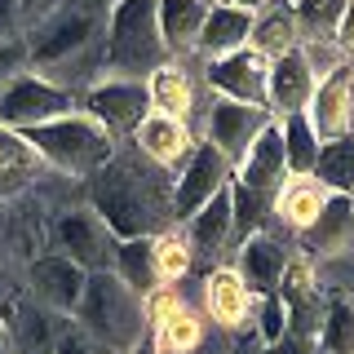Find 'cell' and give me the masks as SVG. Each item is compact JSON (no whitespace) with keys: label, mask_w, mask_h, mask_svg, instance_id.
Listing matches in <instances>:
<instances>
[{"label":"cell","mask_w":354,"mask_h":354,"mask_svg":"<svg viewBox=\"0 0 354 354\" xmlns=\"http://www.w3.org/2000/svg\"><path fill=\"white\" fill-rule=\"evenodd\" d=\"M169 62L173 58L160 36L155 0H115L106 18L102 71H111V80H147Z\"/></svg>","instance_id":"3"},{"label":"cell","mask_w":354,"mask_h":354,"mask_svg":"<svg viewBox=\"0 0 354 354\" xmlns=\"http://www.w3.org/2000/svg\"><path fill=\"white\" fill-rule=\"evenodd\" d=\"M230 182H239L248 195H257L261 204L274 208V195L288 182V164H283V142H279V124H270L252 142V151L243 155V164L230 173Z\"/></svg>","instance_id":"16"},{"label":"cell","mask_w":354,"mask_h":354,"mask_svg":"<svg viewBox=\"0 0 354 354\" xmlns=\"http://www.w3.org/2000/svg\"><path fill=\"white\" fill-rule=\"evenodd\" d=\"M22 138L40 155V164H49V169L62 173V177H80V182H88L97 169H106L120 155L115 138H111L97 120H88L84 111H71V115H62V120L36 124V129L22 133Z\"/></svg>","instance_id":"5"},{"label":"cell","mask_w":354,"mask_h":354,"mask_svg":"<svg viewBox=\"0 0 354 354\" xmlns=\"http://www.w3.org/2000/svg\"><path fill=\"white\" fill-rule=\"evenodd\" d=\"M155 18H160V36L173 62L199 49V31L208 18V0H155Z\"/></svg>","instance_id":"22"},{"label":"cell","mask_w":354,"mask_h":354,"mask_svg":"<svg viewBox=\"0 0 354 354\" xmlns=\"http://www.w3.org/2000/svg\"><path fill=\"white\" fill-rule=\"evenodd\" d=\"M80 111L88 120H97L111 138H133L138 124L151 115V93L147 80H93L80 93Z\"/></svg>","instance_id":"8"},{"label":"cell","mask_w":354,"mask_h":354,"mask_svg":"<svg viewBox=\"0 0 354 354\" xmlns=\"http://www.w3.org/2000/svg\"><path fill=\"white\" fill-rule=\"evenodd\" d=\"M283 266H288V248L279 239H270L261 230V235H248L239 243V261H235V274L243 279L252 297H270L274 288L283 279Z\"/></svg>","instance_id":"20"},{"label":"cell","mask_w":354,"mask_h":354,"mask_svg":"<svg viewBox=\"0 0 354 354\" xmlns=\"http://www.w3.org/2000/svg\"><path fill=\"white\" fill-rule=\"evenodd\" d=\"M147 93H151V111L155 115H169L191 124V111H195V84L191 75L182 71V62L160 66L155 75H147Z\"/></svg>","instance_id":"25"},{"label":"cell","mask_w":354,"mask_h":354,"mask_svg":"<svg viewBox=\"0 0 354 354\" xmlns=\"http://www.w3.org/2000/svg\"><path fill=\"white\" fill-rule=\"evenodd\" d=\"M270 124H274V115L266 106H243V102H230V97H213L204 142L230 164V169H239L243 155L252 151V142H257Z\"/></svg>","instance_id":"9"},{"label":"cell","mask_w":354,"mask_h":354,"mask_svg":"<svg viewBox=\"0 0 354 354\" xmlns=\"http://www.w3.org/2000/svg\"><path fill=\"white\" fill-rule=\"evenodd\" d=\"M350 204H354V195H350Z\"/></svg>","instance_id":"47"},{"label":"cell","mask_w":354,"mask_h":354,"mask_svg":"<svg viewBox=\"0 0 354 354\" xmlns=\"http://www.w3.org/2000/svg\"><path fill=\"white\" fill-rule=\"evenodd\" d=\"M310 177H315L328 195H354V133L341 138V142H324Z\"/></svg>","instance_id":"32"},{"label":"cell","mask_w":354,"mask_h":354,"mask_svg":"<svg viewBox=\"0 0 354 354\" xmlns=\"http://www.w3.org/2000/svg\"><path fill=\"white\" fill-rule=\"evenodd\" d=\"M248 49L257 53V58H266V62H274V58H283V53L301 49V36H297L292 9H288V5H279V0H274L270 9H261V14H257V22H252Z\"/></svg>","instance_id":"26"},{"label":"cell","mask_w":354,"mask_h":354,"mask_svg":"<svg viewBox=\"0 0 354 354\" xmlns=\"http://www.w3.org/2000/svg\"><path fill=\"white\" fill-rule=\"evenodd\" d=\"M301 248L306 257H341L346 248H354V204L350 195H328V204L319 208V217L301 230Z\"/></svg>","instance_id":"19"},{"label":"cell","mask_w":354,"mask_h":354,"mask_svg":"<svg viewBox=\"0 0 354 354\" xmlns=\"http://www.w3.org/2000/svg\"><path fill=\"white\" fill-rule=\"evenodd\" d=\"M133 142H138L142 160H151L155 169H164V173H182V164L191 160V151H195V133H191V124H182V120H169V115H155V111L138 124Z\"/></svg>","instance_id":"17"},{"label":"cell","mask_w":354,"mask_h":354,"mask_svg":"<svg viewBox=\"0 0 354 354\" xmlns=\"http://www.w3.org/2000/svg\"><path fill=\"white\" fill-rule=\"evenodd\" d=\"M315 84H319V71L306 58V49H292L283 58H274L270 71H266V106H270V115L279 120V115L306 111L310 97H315Z\"/></svg>","instance_id":"14"},{"label":"cell","mask_w":354,"mask_h":354,"mask_svg":"<svg viewBox=\"0 0 354 354\" xmlns=\"http://www.w3.org/2000/svg\"><path fill=\"white\" fill-rule=\"evenodd\" d=\"M182 239L191 243V257H217L221 248H226L230 239H235V213H230V182H226V191H217L213 199H208L204 208L191 217V221H182Z\"/></svg>","instance_id":"21"},{"label":"cell","mask_w":354,"mask_h":354,"mask_svg":"<svg viewBox=\"0 0 354 354\" xmlns=\"http://www.w3.org/2000/svg\"><path fill=\"white\" fill-rule=\"evenodd\" d=\"M226 5H239V9H248V14H261V9H270L274 0H226Z\"/></svg>","instance_id":"43"},{"label":"cell","mask_w":354,"mask_h":354,"mask_svg":"<svg viewBox=\"0 0 354 354\" xmlns=\"http://www.w3.org/2000/svg\"><path fill=\"white\" fill-rule=\"evenodd\" d=\"M274 297L283 301L288 332L319 341V324H324V297H328V292L319 288L315 261H310L306 252H288V266H283V279H279V288H274Z\"/></svg>","instance_id":"10"},{"label":"cell","mask_w":354,"mask_h":354,"mask_svg":"<svg viewBox=\"0 0 354 354\" xmlns=\"http://www.w3.org/2000/svg\"><path fill=\"white\" fill-rule=\"evenodd\" d=\"M18 27H22L18 0H0V44H5V40H18Z\"/></svg>","instance_id":"41"},{"label":"cell","mask_w":354,"mask_h":354,"mask_svg":"<svg viewBox=\"0 0 354 354\" xmlns=\"http://www.w3.org/2000/svg\"><path fill=\"white\" fill-rule=\"evenodd\" d=\"M133 354H155V350H151V341H142V346H138V350H133Z\"/></svg>","instance_id":"45"},{"label":"cell","mask_w":354,"mask_h":354,"mask_svg":"<svg viewBox=\"0 0 354 354\" xmlns=\"http://www.w3.org/2000/svg\"><path fill=\"white\" fill-rule=\"evenodd\" d=\"M350 0H292V22H297V36H301V49L310 44H324L337 36V22L346 14Z\"/></svg>","instance_id":"30"},{"label":"cell","mask_w":354,"mask_h":354,"mask_svg":"<svg viewBox=\"0 0 354 354\" xmlns=\"http://www.w3.org/2000/svg\"><path fill=\"white\" fill-rule=\"evenodd\" d=\"M191 266H195V257H191V243L182 239V230H164V235H155V270H160V283H169V288H177L191 274Z\"/></svg>","instance_id":"34"},{"label":"cell","mask_w":354,"mask_h":354,"mask_svg":"<svg viewBox=\"0 0 354 354\" xmlns=\"http://www.w3.org/2000/svg\"><path fill=\"white\" fill-rule=\"evenodd\" d=\"M115 235L106 230V221L93 208H66L53 217V252H62L66 261H75L84 274L111 270L115 266Z\"/></svg>","instance_id":"7"},{"label":"cell","mask_w":354,"mask_h":354,"mask_svg":"<svg viewBox=\"0 0 354 354\" xmlns=\"http://www.w3.org/2000/svg\"><path fill=\"white\" fill-rule=\"evenodd\" d=\"M252 310H257V297L243 288L235 266H217V270L204 274V315L213 324L235 332L243 324H252Z\"/></svg>","instance_id":"18"},{"label":"cell","mask_w":354,"mask_h":354,"mask_svg":"<svg viewBox=\"0 0 354 354\" xmlns=\"http://www.w3.org/2000/svg\"><path fill=\"white\" fill-rule=\"evenodd\" d=\"M142 310H147V328H160L164 319H173L177 310H186V301H182V292H177V288L160 283L151 297H142Z\"/></svg>","instance_id":"37"},{"label":"cell","mask_w":354,"mask_h":354,"mask_svg":"<svg viewBox=\"0 0 354 354\" xmlns=\"http://www.w3.org/2000/svg\"><path fill=\"white\" fill-rule=\"evenodd\" d=\"M266 71H270L266 58H257L252 49H235L226 58L208 62V88L217 97H230V102H243V106H266Z\"/></svg>","instance_id":"15"},{"label":"cell","mask_w":354,"mask_h":354,"mask_svg":"<svg viewBox=\"0 0 354 354\" xmlns=\"http://www.w3.org/2000/svg\"><path fill=\"white\" fill-rule=\"evenodd\" d=\"M230 173H235V169H230V164L221 160V155L208 147V142H195L191 160H186L182 173L173 177V226L191 221L217 191H226Z\"/></svg>","instance_id":"11"},{"label":"cell","mask_w":354,"mask_h":354,"mask_svg":"<svg viewBox=\"0 0 354 354\" xmlns=\"http://www.w3.org/2000/svg\"><path fill=\"white\" fill-rule=\"evenodd\" d=\"M102 5H115V0H102Z\"/></svg>","instance_id":"46"},{"label":"cell","mask_w":354,"mask_h":354,"mask_svg":"<svg viewBox=\"0 0 354 354\" xmlns=\"http://www.w3.org/2000/svg\"><path fill=\"white\" fill-rule=\"evenodd\" d=\"M274 124H279L288 177H310V173H315V160H319V147H324V142H319V133L310 129L306 111H297V115H279Z\"/></svg>","instance_id":"29"},{"label":"cell","mask_w":354,"mask_h":354,"mask_svg":"<svg viewBox=\"0 0 354 354\" xmlns=\"http://www.w3.org/2000/svg\"><path fill=\"white\" fill-rule=\"evenodd\" d=\"M319 354H354V297L350 292H328L324 297Z\"/></svg>","instance_id":"31"},{"label":"cell","mask_w":354,"mask_h":354,"mask_svg":"<svg viewBox=\"0 0 354 354\" xmlns=\"http://www.w3.org/2000/svg\"><path fill=\"white\" fill-rule=\"evenodd\" d=\"M71 324H80L88 337H97L115 354H133L142 341H151L142 297H133L111 270H97V274L84 279V297H80V306H75Z\"/></svg>","instance_id":"4"},{"label":"cell","mask_w":354,"mask_h":354,"mask_svg":"<svg viewBox=\"0 0 354 354\" xmlns=\"http://www.w3.org/2000/svg\"><path fill=\"white\" fill-rule=\"evenodd\" d=\"M27 66V40H5L0 44V88Z\"/></svg>","instance_id":"38"},{"label":"cell","mask_w":354,"mask_h":354,"mask_svg":"<svg viewBox=\"0 0 354 354\" xmlns=\"http://www.w3.org/2000/svg\"><path fill=\"white\" fill-rule=\"evenodd\" d=\"M84 279L88 274L75 261H66L62 252L31 257V266H27V292L62 319L75 315V306H80V297H84Z\"/></svg>","instance_id":"13"},{"label":"cell","mask_w":354,"mask_h":354,"mask_svg":"<svg viewBox=\"0 0 354 354\" xmlns=\"http://www.w3.org/2000/svg\"><path fill=\"white\" fill-rule=\"evenodd\" d=\"M88 208L115 239H155L173 230V182L151 160L115 155L88 177Z\"/></svg>","instance_id":"1"},{"label":"cell","mask_w":354,"mask_h":354,"mask_svg":"<svg viewBox=\"0 0 354 354\" xmlns=\"http://www.w3.org/2000/svg\"><path fill=\"white\" fill-rule=\"evenodd\" d=\"M0 354H18V350H14V337H9V324H5V319H0Z\"/></svg>","instance_id":"44"},{"label":"cell","mask_w":354,"mask_h":354,"mask_svg":"<svg viewBox=\"0 0 354 354\" xmlns=\"http://www.w3.org/2000/svg\"><path fill=\"white\" fill-rule=\"evenodd\" d=\"M40 177V155L14 129H0V204L18 199Z\"/></svg>","instance_id":"24"},{"label":"cell","mask_w":354,"mask_h":354,"mask_svg":"<svg viewBox=\"0 0 354 354\" xmlns=\"http://www.w3.org/2000/svg\"><path fill=\"white\" fill-rule=\"evenodd\" d=\"M252 328H257V341H261V350H270L274 341L288 332V315H283V301L279 297H257V310H252Z\"/></svg>","instance_id":"35"},{"label":"cell","mask_w":354,"mask_h":354,"mask_svg":"<svg viewBox=\"0 0 354 354\" xmlns=\"http://www.w3.org/2000/svg\"><path fill=\"white\" fill-rule=\"evenodd\" d=\"M306 120L319 133V142H341L354 133V62L328 66V75L315 84Z\"/></svg>","instance_id":"12"},{"label":"cell","mask_w":354,"mask_h":354,"mask_svg":"<svg viewBox=\"0 0 354 354\" xmlns=\"http://www.w3.org/2000/svg\"><path fill=\"white\" fill-rule=\"evenodd\" d=\"M111 274H115L133 297H151L155 288H160V270H155V239H120Z\"/></svg>","instance_id":"27"},{"label":"cell","mask_w":354,"mask_h":354,"mask_svg":"<svg viewBox=\"0 0 354 354\" xmlns=\"http://www.w3.org/2000/svg\"><path fill=\"white\" fill-rule=\"evenodd\" d=\"M261 354H319V341L297 337V332H283V337L274 341L270 350H261Z\"/></svg>","instance_id":"40"},{"label":"cell","mask_w":354,"mask_h":354,"mask_svg":"<svg viewBox=\"0 0 354 354\" xmlns=\"http://www.w3.org/2000/svg\"><path fill=\"white\" fill-rule=\"evenodd\" d=\"M324 204H328V191L315 182V177H288L283 191L274 195V208H270V213H279L283 226H292L297 235H301L310 221L319 217V208H324Z\"/></svg>","instance_id":"28"},{"label":"cell","mask_w":354,"mask_h":354,"mask_svg":"<svg viewBox=\"0 0 354 354\" xmlns=\"http://www.w3.org/2000/svg\"><path fill=\"white\" fill-rule=\"evenodd\" d=\"M111 5L102 0H62L53 14L36 22V36L27 40V66L49 84L75 93V80L102 71Z\"/></svg>","instance_id":"2"},{"label":"cell","mask_w":354,"mask_h":354,"mask_svg":"<svg viewBox=\"0 0 354 354\" xmlns=\"http://www.w3.org/2000/svg\"><path fill=\"white\" fill-rule=\"evenodd\" d=\"M62 0H18V9H22V22H40L44 14H53Z\"/></svg>","instance_id":"42"},{"label":"cell","mask_w":354,"mask_h":354,"mask_svg":"<svg viewBox=\"0 0 354 354\" xmlns=\"http://www.w3.org/2000/svg\"><path fill=\"white\" fill-rule=\"evenodd\" d=\"M49 354H115V350H106L97 337H88L80 324H71V319H66V324L58 328V337H53Z\"/></svg>","instance_id":"36"},{"label":"cell","mask_w":354,"mask_h":354,"mask_svg":"<svg viewBox=\"0 0 354 354\" xmlns=\"http://www.w3.org/2000/svg\"><path fill=\"white\" fill-rule=\"evenodd\" d=\"M252 22H257V14H248V9H239V5H226V0L208 5L204 31H199V53L213 62V58H226V53H235V49H248Z\"/></svg>","instance_id":"23"},{"label":"cell","mask_w":354,"mask_h":354,"mask_svg":"<svg viewBox=\"0 0 354 354\" xmlns=\"http://www.w3.org/2000/svg\"><path fill=\"white\" fill-rule=\"evenodd\" d=\"M199 346H204V315H195L191 306L177 310L173 319H164L160 328H151L155 354H195Z\"/></svg>","instance_id":"33"},{"label":"cell","mask_w":354,"mask_h":354,"mask_svg":"<svg viewBox=\"0 0 354 354\" xmlns=\"http://www.w3.org/2000/svg\"><path fill=\"white\" fill-rule=\"evenodd\" d=\"M332 44H337L341 62H354V0L346 5V14H341V22H337V36H332Z\"/></svg>","instance_id":"39"},{"label":"cell","mask_w":354,"mask_h":354,"mask_svg":"<svg viewBox=\"0 0 354 354\" xmlns=\"http://www.w3.org/2000/svg\"><path fill=\"white\" fill-rule=\"evenodd\" d=\"M80 111V97L62 84L40 80L36 71H18L14 80L0 88V129L27 133L36 124H49V120H62Z\"/></svg>","instance_id":"6"}]
</instances>
